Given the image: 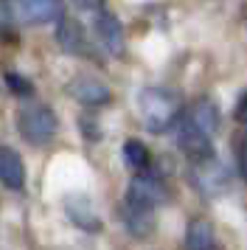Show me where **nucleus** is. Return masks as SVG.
Returning <instances> with one entry per match:
<instances>
[{"label":"nucleus","mask_w":247,"mask_h":250,"mask_svg":"<svg viewBox=\"0 0 247 250\" xmlns=\"http://www.w3.org/2000/svg\"><path fill=\"white\" fill-rule=\"evenodd\" d=\"M56 129H59V118L48 104L31 102V104H22L17 110V132L34 146L48 144L56 135Z\"/></svg>","instance_id":"obj_2"},{"label":"nucleus","mask_w":247,"mask_h":250,"mask_svg":"<svg viewBox=\"0 0 247 250\" xmlns=\"http://www.w3.org/2000/svg\"><path fill=\"white\" fill-rule=\"evenodd\" d=\"M233 115H236V121L242 126H247V90L239 96V102H236V110H233Z\"/></svg>","instance_id":"obj_16"},{"label":"nucleus","mask_w":247,"mask_h":250,"mask_svg":"<svg viewBox=\"0 0 247 250\" xmlns=\"http://www.w3.org/2000/svg\"><path fill=\"white\" fill-rule=\"evenodd\" d=\"M14 20L25 25H48L65 14V0H9Z\"/></svg>","instance_id":"obj_4"},{"label":"nucleus","mask_w":247,"mask_h":250,"mask_svg":"<svg viewBox=\"0 0 247 250\" xmlns=\"http://www.w3.org/2000/svg\"><path fill=\"white\" fill-rule=\"evenodd\" d=\"M121 155H124V160H126V166H129V169H138V171L149 169V163H152V152H149L146 144L144 141H138V138L124 141Z\"/></svg>","instance_id":"obj_14"},{"label":"nucleus","mask_w":247,"mask_h":250,"mask_svg":"<svg viewBox=\"0 0 247 250\" xmlns=\"http://www.w3.org/2000/svg\"><path fill=\"white\" fill-rule=\"evenodd\" d=\"M6 84H9V90L14 93V96H20V99H28V96H34V84L25 79V76L14 73V70H9V73H6Z\"/></svg>","instance_id":"obj_15"},{"label":"nucleus","mask_w":247,"mask_h":250,"mask_svg":"<svg viewBox=\"0 0 247 250\" xmlns=\"http://www.w3.org/2000/svg\"><path fill=\"white\" fill-rule=\"evenodd\" d=\"M82 12H99V9H104V0H73Z\"/></svg>","instance_id":"obj_17"},{"label":"nucleus","mask_w":247,"mask_h":250,"mask_svg":"<svg viewBox=\"0 0 247 250\" xmlns=\"http://www.w3.org/2000/svg\"><path fill=\"white\" fill-rule=\"evenodd\" d=\"M188 118L194 121V124L200 126V129H205L208 135H213L216 132V126H219V113H216V104L208 102V99H200V102L191 107Z\"/></svg>","instance_id":"obj_13"},{"label":"nucleus","mask_w":247,"mask_h":250,"mask_svg":"<svg viewBox=\"0 0 247 250\" xmlns=\"http://www.w3.org/2000/svg\"><path fill=\"white\" fill-rule=\"evenodd\" d=\"M194 186L197 191H202L205 197H219L230 188V171L219 166L213 158H205V160H197L194 163Z\"/></svg>","instance_id":"obj_5"},{"label":"nucleus","mask_w":247,"mask_h":250,"mask_svg":"<svg viewBox=\"0 0 247 250\" xmlns=\"http://www.w3.org/2000/svg\"><path fill=\"white\" fill-rule=\"evenodd\" d=\"M56 42L65 48L67 54H76V57H82V54H84V48H87V40H84L82 25H79L76 20H70V17H59Z\"/></svg>","instance_id":"obj_11"},{"label":"nucleus","mask_w":247,"mask_h":250,"mask_svg":"<svg viewBox=\"0 0 247 250\" xmlns=\"http://www.w3.org/2000/svg\"><path fill=\"white\" fill-rule=\"evenodd\" d=\"M185 248L191 250H211L216 248V236L208 219H191L185 228Z\"/></svg>","instance_id":"obj_12"},{"label":"nucleus","mask_w":247,"mask_h":250,"mask_svg":"<svg viewBox=\"0 0 247 250\" xmlns=\"http://www.w3.org/2000/svg\"><path fill=\"white\" fill-rule=\"evenodd\" d=\"M168 200V188L160 177L152 174H135L126 188V205L141 211H157Z\"/></svg>","instance_id":"obj_3"},{"label":"nucleus","mask_w":247,"mask_h":250,"mask_svg":"<svg viewBox=\"0 0 247 250\" xmlns=\"http://www.w3.org/2000/svg\"><path fill=\"white\" fill-rule=\"evenodd\" d=\"M65 208H67V216H70L82 230H99L101 228L99 216H96V211H93V203H90L84 194H79V197H67Z\"/></svg>","instance_id":"obj_10"},{"label":"nucleus","mask_w":247,"mask_h":250,"mask_svg":"<svg viewBox=\"0 0 247 250\" xmlns=\"http://www.w3.org/2000/svg\"><path fill=\"white\" fill-rule=\"evenodd\" d=\"M138 113L149 132H166L168 126L177 124L180 102L166 87H144L138 93Z\"/></svg>","instance_id":"obj_1"},{"label":"nucleus","mask_w":247,"mask_h":250,"mask_svg":"<svg viewBox=\"0 0 247 250\" xmlns=\"http://www.w3.org/2000/svg\"><path fill=\"white\" fill-rule=\"evenodd\" d=\"M93 34H96V42L104 54H112L118 57L124 51V28L121 20L110 12V9H99L93 12Z\"/></svg>","instance_id":"obj_6"},{"label":"nucleus","mask_w":247,"mask_h":250,"mask_svg":"<svg viewBox=\"0 0 247 250\" xmlns=\"http://www.w3.org/2000/svg\"><path fill=\"white\" fill-rule=\"evenodd\" d=\"M239 169H242V174L247 177V138L239 144Z\"/></svg>","instance_id":"obj_18"},{"label":"nucleus","mask_w":247,"mask_h":250,"mask_svg":"<svg viewBox=\"0 0 247 250\" xmlns=\"http://www.w3.org/2000/svg\"><path fill=\"white\" fill-rule=\"evenodd\" d=\"M67 93L76 99V102L87 104V107H99V104H107L112 99V93L101 84V82L90 79V76H79L76 82L67 84Z\"/></svg>","instance_id":"obj_9"},{"label":"nucleus","mask_w":247,"mask_h":250,"mask_svg":"<svg viewBox=\"0 0 247 250\" xmlns=\"http://www.w3.org/2000/svg\"><path fill=\"white\" fill-rule=\"evenodd\" d=\"M0 183L9 191H22L25 188V163H22L17 149L0 144Z\"/></svg>","instance_id":"obj_8"},{"label":"nucleus","mask_w":247,"mask_h":250,"mask_svg":"<svg viewBox=\"0 0 247 250\" xmlns=\"http://www.w3.org/2000/svg\"><path fill=\"white\" fill-rule=\"evenodd\" d=\"M177 146L183 149L194 163H197V160H205V158H213L211 135H208L205 129H200L188 115L177 124Z\"/></svg>","instance_id":"obj_7"}]
</instances>
